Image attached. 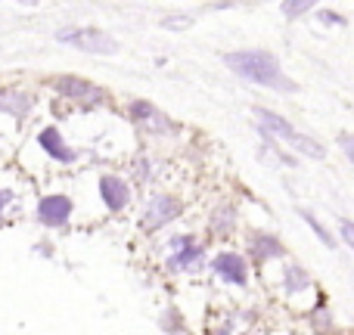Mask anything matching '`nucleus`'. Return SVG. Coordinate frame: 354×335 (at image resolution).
<instances>
[{
  "instance_id": "obj_1",
  "label": "nucleus",
  "mask_w": 354,
  "mask_h": 335,
  "mask_svg": "<svg viewBox=\"0 0 354 335\" xmlns=\"http://www.w3.org/2000/svg\"><path fill=\"white\" fill-rule=\"evenodd\" d=\"M224 66L236 78L249 81V84L268 87V90H277V93L299 90V84L283 72L280 59L274 53H268V50H233V53H224Z\"/></svg>"
},
{
  "instance_id": "obj_2",
  "label": "nucleus",
  "mask_w": 354,
  "mask_h": 335,
  "mask_svg": "<svg viewBox=\"0 0 354 335\" xmlns=\"http://www.w3.org/2000/svg\"><path fill=\"white\" fill-rule=\"evenodd\" d=\"M56 41L75 47L81 53L91 56H115L118 53V41L103 28H59L56 31Z\"/></svg>"
},
{
  "instance_id": "obj_3",
  "label": "nucleus",
  "mask_w": 354,
  "mask_h": 335,
  "mask_svg": "<svg viewBox=\"0 0 354 335\" xmlns=\"http://www.w3.org/2000/svg\"><path fill=\"white\" fill-rule=\"evenodd\" d=\"M50 87H53L62 99L78 103L81 109H97V106H103L106 99H109V90L97 87L87 78H78V75H56V78H50Z\"/></svg>"
},
{
  "instance_id": "obj_4",
  "label": "nucleus",
  "mask_w": 354,
  "mask_h": 335,
  "mask_svg": "<svg viewBox=\"0 0 354 335\" xmlns=\"http://www.w3.org/2000/svg\"><path fill=\"white\" fill-rule=\"evenodd\" d=\"M180 214H183V202L174 193H153L140 214V227L143 233H159L168 224H174Z\"/></svg>"
},
{
  "instance_id": "obj_5",
  "label": "nucleus",
  "mask_w": 354,
  "mask_h": 335,
  "mask_svg": "<svg viewBox=\"0 0 354 335\" xmlns=\"http://www.w3.org/2000/svg\"><path fill=\"white\" fill-rule=\"evenodd\" d=\"M75 199L68 193H44L35 205V220L47 230H62L72 224Z\"/></svg>"
},
{
  "instance_id": "obj_6",
  "label": "nucleus",
  "mask_w": 354,
  "mask_h": 335,
  "mask_svg": "<svg viewBox=\"0 0 354 335\" xmlns=\"http://www.w3.org/2000/svg\"><path fill=\"white\" fill-rule=\"evenodd\" d=\"M168 261L165 267L171 274H187V270H199L202 261H205V245L196 242V236L189 233H177V236L168 239Z\"/></svg>"
},
{
  "instance_id": "obj_7",
  "label": "nucleus",
  "mask_w": 354,
  "mask_h": 335,
  "mask_svg": "<svg viewBox=\"0 0 354 335\" xmlns=\"http://www.w3.org/2000/svg\"><path fill=\"white\" fill-rule=\"evenodd\" d=\"M128 118H131V124L143 128L147 134H153V137L177 134V124L156 103H149V99H140V97L131 99V103H128Z\"/></svg>"
},
{
  "instance_id": "obj_8",
  "label": "nucleus",
  "mask_w": 354,
  "mask_h": 335,
  "mask_svg": "<svg viewBox=\"0 0 354 335\" xmlns=\"http://www.w3.org/2000/svg\"><path fill=\"white\" fill-rule=\"evenodd\" d=\"M35 143H37V149H41V153L47 155L50 162H53V165L68 168V165H75V162L81 159V153L66 140V137H62L59 128H53V124H47V128L37 131Z\"/></svg>"
},
{
  "instance_id": "obj_9",
  "label": "nucleus",
  "mask_w": 354,
  "mask_h": 335,
  "mask_svg": "<svg viewBox=\"0 0 354 335\" xmlns=\"http://www.w3.org/2000/svg\"><path fill=\"white\" fill-rule=\"evenodd\" d=\"M97 195L109 214H122L124 208L131 205V199H134V189H131V183L124 180L122 174L106 171V174H100V180H97Z\"/></svg>"
},
{
  "instance_id": "obj_10",
  "label": "nucleus",
  "mask_w": 354,
  "mask_h": 335,
  "mask_svg": "<svg viewBox=\"0 0 354 335\" xmlns=\"http://www.w3.org/2000/svg\"><path fill=\"white\" fill-rule=\"evenodd\" d=\"M212 274L218 276L221 283H227V286H249V261H245L239 251H218V255L212 258Z\"/></svg>"
},
{
  "instance_id": "obj_11",
  "label": "nucleus",
  "mask_w": 354,
  "mask_h": 335,
  "mask_svg": "<svg viewBox=\"0 0 354 335\" xmlns=\"http://www.w3.org/2000/svg\"><path fill=\"white\" fill-rule=\"evenodd\" d=\"M249 258L255 267L268 261H277V258H286V249H283L280 236L274 233H261V230H252L249 233Z\"/></svg>"
},
{
  "instance_id": "obj_12",
  "label": "nucleus",
  "mask_w": 354,
  "mask_h": 335,
  "mask_svg": "<svg viewBox=\"0 0 354 335\" xmlns=\"http://www.w3.org/2000/svg\"><path fill=\"white\" fill-rule=\"evenodd\" d=\"M252 118L258 122V128L268 131V134L277 137L280 143H292L295 137H299V131H295L292 124H289L286 118H283L280 112H274V109H264V106H252Z\"/></svg>"
},
{
  "instance_id": "obj_13",
  "label": "nucleus",
  "mask_w": 354,
  "mask_h": 335,
  "mask_svg": "<svg viewBox=\"0 0 354 335\" xmlns=\"http://www.w3.org/2000/svg\"><path fill=\"white\" fill-rule=\"evenodd\" d=\"M31 109H35V97H31L28 90H0V112L3 115H10V118H28L31 115Z\"/></svg>"
},
{
  "instance_id": "obj_14",
  "label": "nucleus",
  "mask_w": 354,
  "mask_h": 335,
  "mask_svg": "<svg viewBox=\"0 0 354 335\" xmlns=\"http://www.w3.org/2000/svg\"><path fill=\"white\" fill-rule=\"evenodd\" d=\"M280 286H283V292L286 295H301V292H311L314 280H311V274H308L301 264L286 261L283 264V270H280Z\"/></svg>"
},
{
  "instance_id": "obj_15",
  "label": "nucleus",
  "mask_w": 354,
  "mask_h": 335,
  "mask_svg": "<svg viewBox=\"0 0 354 335\" xmlns=\"http://www.w3.org/2000/svg\"><path fill=\"white\" fill-rule=\"evenodd\" d=\"M236 224H239V211H236V205H230V202H218L214 211L208 214V230L221 239L230 236V233L236 230Z\"/></svg>"
},
{
  "instance_id": "obj_16",
  "label": "nucleus",
  "mask_w": 354,
  "mask_h": 335,
  "mask_svg": "<svg viewBox=\"0 0 354 335\" xmlns=\"http://www.w3.org/2000/svg\"><path fill=\"white\" fill-rule=\"evenodd\" d=\"M289 146H292L299 155H308V159H324V155H326L324 143H317L314 137H308V134H299L292 143H289Z\"/></svg>"
},
{
  "instance_id": "obj_17",
  "label": "nucleus",
  "mask_w": 354,
  "mask_h": 335,
  "mask_svg": "<svg viewBox=\"0 0 354 335\" xmlns=\"http://www.w3.org/2000/svg\"><path fill=\"white\" fill-rule=\"evenodd\" d=\"M299 214H301V220H305V224L308 227H311V230H314V236H317L320 239V242H324L326 245V249H336V239H333V233L330 230H326V227L324 224H320V220L317 218H314V214L311 211H308V208H299Z\"/></svg>"
},
{
  "instance_id": "obj_18",
  "label": "nucleus",
  "mask_w": 354,
  "mask_h": 335,
  "mask_svg": "<svg viewBox=\"0 0 354 335\" xmlns=\"http://www.w3.org/2000/svg\"><path fill=\"white\" fill-rule=\"evenodd\" d=\"M317 3H320V0H283V3H280V12H283L286 19H301L308 10H314Z\"/></svg>"
},
{
  "instance_id": "obj_19",
  "label": "nucleus",
  "mask_w": 354,
  "mask_h": 335,
  "mask_svg": "<svg viewBox=\"0 0 354 335\" xmlns=\"http://www.w3.org/2000/svg\"><path fill=\"white\" fill-rule=\"evenodd\" d=\"M16 199H19L16 189H12V186H3V183H0V220L10 218V211L16 208Z\"/></svg>"
},
{
  "instance_id": "obj_20",
  "label": "nucleus",
  "mask_w": 354,
  "mask_h": 335,
  "mask_svg": "<svg viewBox=\"0 0 354 335\" xmlns=\"http://www.w3.org/2000/svg\"><path fill=\"white\" fill-rule=\"evenodd\" d=\"M339 236H342V242L354 251V220H348V218H339Z\"/></svg>"
},
{
  "instance_id": "obj_21",
  "label": "nucleus",
  "mask_w": 354,
  "mask_h": 335,
  "mask_svg": "<svg viewBox=\"0 0 354 335\" xmlns=\"http://www.w3.org/2000/svg\"><path fill=\"white\" fill-rule=\"evenodd\" d=\"M189 25H193V19H187V16H171V19H165V22H162V28L180 31V28H189Z\"/></svg>"
},
{
  "instance_id": "obj_22",
  "label": "nucleus",
  "mask_w": 354,
  "mask_h": 335,
  "mask_svg": "<svg viewBox=\"0 0 354 335\" xmlns=\"http://www.w3.org/2000/svg\"><path fill=\"white\" fill-rule=\"evenodd\" d=\"M339 146H342L345 159L354 165V134H339Z\"/></svg>"
},
{
  "instance_id": "obj_23",
  "label": "nucleus",
  "mask_w": 354,
  "mask_h": 335,
  "mask_svg": "<svg viewBox=\"0 0 354 335\" xmlns=\"http://www.w3.org/2000/svg\"><path fill=\"white\" fill-rule=\"evenodd\" d=\"M317 19H320V25H345V19L339 16V12H333V10H320Z\"/></svg>"
},
{
  "instance_id": "obj_24",
  "label": "nucleus",
  "mask_w": 354,
  "mask_h": 335,
  "mask_svg": "<svg viewBox=\"0 0 354 335\" xmlns=\"http://www.w3.org/2000/svg\"><path fill=\"white\" fill-rule=\"evenodd\" d=\"M19 3H28V6H35V3H37V0H19Z\"/></svg>"
}]
</instances>
